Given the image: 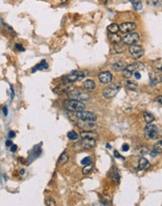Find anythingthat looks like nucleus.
Returning <instances> with one entry per match:
<instances>
[{"label": "nucleus", "instance_id": "f257e3e1", "mask_svg": "<svg viewBox=\"0 0 162 206\" xmlns=\"http://www.w3.org/2000/svg\"><path fill=\"white\" fill-rule=\"evenodd\" d=\"M63 105L66 110L70 111L77 112L80 111H84L86 109V105L82 102V101L74 100V99H65L63 101Z\"/></svg>", "mask_w": 162, "mask_h": 206}, {"label": "nucleus", "instance_id": "f03ea898", "mask_svg": "<svg viewBox=\"0 0 162 206\" xmlns=\"http://www.w3.org/2000/svg\"><path fill=\"white\" fill-rule=\"evenodd\" d=\"M89 72L87 70H82V71H73L67 75H63L61 78L62 82H77L78 80H81L84 77L88 76Z\"/></svg>", "mask_w": 162, "mask_h": 206}, {"label": "nucleus", "instance_id": "7ed1b4c3", "mask_svg": "<svg viewBox=\"0 0 162 206\" xmlns=\"http://www.w3.org/2000/svg\"><path fill=\"white\" fill-rule=\"evenodd\" d=\"M67 96H68L70 99L78 100V101H85V100H89L90 99V95L89 93L83 92L78 89L70 90V91L67 93Z\"/></svg>", "mask_w": 162, "mask_h": 206}, {"label": "nucleus", "instance_id": "20e7f679", "mask_svg": "<svg viewBox=\"0 0 162 206\" xmlns=\"http://www.w3.org/2000/svg\"><path fill=\"white\" fill-rule=\"evenodd\" d=\"M145 137L150 140H154L157 139L159 135V130L157 128L156 125H152V124H147V126L145 128Z\"/></svg>", "mask_w": 162, "mask_h": 206}, {"label": "nucleus", "instance_id": "39448f33", "mask_svg": "<svg viewBox=\"0 0 162 206\" xmlns=\"http://www.w3.org/2000/svg\"><path fill=\"white\" fill-rule=\"evenodd\" d=\"M120 86L119 84H113L110 86H108L104 90V97H106V99H112L116 96V94L118 93V91L120 90Z\"/></svg>", "mask_w": 162, "mask_h": 206}, {"label": "nucleus", "instance_id": "423d86ee", "mask_svg": "<svg viewBox=\"0 0 162 206\" xmlns=\"http://www.w3.org/2000/svg\"><path fill=\"white\" fill-rule=\"evenodd\" d=\"M75 115L77 116L78 119L85 120V121H90V122H95L97 120V115L93 114L92 111H80L75 112Z\"/></svg>", "mask_w": 162, "mask_h": 206}, {"label": "nucleus", "instance_id": "0eeeda50", "mask_svg": "<svg viewBox=\"0 0 162 206\" xmlns=\"http://www.w3.org/2000/svg\"><path fill=\"white\" fill-rule=\"evenodd\" d=\"M129 51H130V55L132 56L133 58H135V59H138V58L142 57V56L144 55V54H145L144 48H143L141 45H137V44L130 45Z\"/></svg>", "mask_w": 162, "mask_h": 206}, {"label": "nucleus", "instance_id": "6e6552de", "mask_svg": "<svg viewBox=\"0 0 162 206\" xmlns=\"http://www.w3.org/2000/svg\"><path fill=\"white\" fill-rule=\"evenodd\" d=\"M139 39H140L139 34L135 32H130V33L126 34L125 37H122V42L126 45H132L136 43Z\"/></svg>", "mask_w": 162, "mask_h": 206}, {"label": "nucleus", "instance_id": "1a4fd4ad", "mask_svg": "<svg viewBox=\"0 0 162 206\" xmlns=\"http://www.w3.org/2000/svg\"><path fill=\"white\" fill-rule=\"evenodd\" d=\"M77 126L79 127L80 129L84 130V131H89V130L96 128V125L94 124V122L85 121V120H82V119L77 120Z\"/></svg>", "mask_w": 162, "mask_h": 206}, {"label": "nucleus", "instance_id": "9d476101", "mask_svg": "<svg viewBox=\"0 0 162 206\" xmlns=\"http://www.w3.org/2000/svg\"><path fill=\"white\" fill-rule=\"evenodd\" d=\"M135 28H136V24L135 22H123L119 25V30L121 31L122 33H130V32H133Z\"/></svg>", "mask_w": 162, "mask_h": 206}, {"label": "nucleus", "instance_id": "9b49d317", "mask_svg": "<svg viewBox=\"0 0 162 206\" xmlns=\"http://www.w3.org/2000/svg\"><path fill=\"white\" fill-rule=\"evenodd\" d=\"M98 78L102 84H110L113 80V75L109 71H102L98 75Z\"/></svg>", "mask_w": 162, "mask_h": 206}, {"label": "nucleus", "instance_id": "f8f14e48", "mask_svg": "<svg viewBox=\"0 0 162 206\" xmlns=\"http://www.w3.org/2000/svg\"><path fill=\"white\" fill-rule=\"evenodd\" d=\"M72 87V82H62L57 87L54 89V91L58 94H63L66 93L68 90Z\"/></svg>", "mask_w": 162, "mask_h": 206}, {"label": "nucleus", "instance_id": "ddd939ff", "mask_svg": "<svg viewBox=\"0 0 162 206\" xmlns=\"http://www.w3.org/2000/svg\"><path fill=\"white\" fill-rule=\"evenodd\" d=\"M96 140H93V139H83V141L80 142V146L84 149H91L94 148L96 146Z\"/></svg>", "mask_w": 162, "mask_h": 206}, {"label": "nucleus", "instance_id": "4468645a", "mask_svg": "<svg viewBox=\"0 0 162 206\" xmlns=\"http://www.w3.org/2000/svg\"><path fill=\"white\" fill-rule=\"evenodd\" d=\"M127 66H128V64L125 61L120 60V61H118V62L113 64V65L111 66V67H112L113 70L116 71V72H119V71H123L124 69H125L127 67Z\"/></svg>", "mask_w": 162, "mask_h": 206}, {"label": "nucleus", "instance_id": "2eb2a0df", "mask_svg": "<svg viewBox=\"0 0 162 206\" xmlns=\"http://www.w3.org/2000/svg\"><path fill=\"white\" fill-rule=\"evenodd\" d=\"M145 69V65L141 62H135L133 64H130V65H128L126 69L130 71V72H135V71L137 70H140V69Z\"/></svg>", "mask_w": 162, "mask_h": 206}, {"label": "nucleus", "instance_id": "dca6fc26", "mask_svg": "<svg viewBox=\"0 0 162 206\" xmlns=\"http://www.w3.org/2000/svg\"><path fill=\"white\" fill-rule=\"evenodd\" d=\"M80 136L82 139H93V140H96L97 141V139L99 138V135H98L97 133L95 132H92L91 130H89V131H81V133H80Z\"/></svg>", "mask_w": 162, "mask_h": 206}, {"label": "nucleus", "instance_id": "f3484780", "mask_svg": "<svg viewBox=\"0 0 162 206\" xmlns=\"http://www.w3.org/2000/svg\"><path fill=\"white\" fill-rule=\"evenodd\" d=\"M150 167V163L148 160L145 158V157H141L138 161V169L139 170H147Z\"/></svg>", "mask_w": 162, "mask_h": 206}, {"label": "nucleus", "instance_id": "a211bd4d", "mask_svg": "<svg viewBox=\"0 0 162 206\" xmlns=\"http://www.w3.org/2000/svg\"><path fill=\"white\" fill-rule=\"evenodd\" d=\"M68 160H69V154L67 153L66 151H65L63 153H62L61 156H60L57 165L58 166H63V165H65Z\"/></svg>", "mask_w": 162, "mask_h": 206}, {"label": "nucleus", "instance_id": "6ab92c4d", "mask_svg": "<svg viewBox=\"0 0 162 206\" xmlns=\"http://www.w3.org/2000/svg\"><path fill=\"white\" fill-rule=\"evenodd\" d=\"M48 64L47 63V61L45 59H43L39 64H37L36 66L34 67V69H32V72H36V70H43L44 69H48Z\"/></svg>", "mask_w": 162, "mask_h": 206}, {"label": "nucleus", "instance_id": "aec40b11", "mask_svg": "<svg viewBox=\"0 0 162 206\" xmlns=\"http://www.w3.org/2000/svg\"><path fill=\"white\" fill-rule=\"evenodd\" d=\"M83 87L86 90H88V91H92V90L95 89L96 84L92 80H87L83 82Z\"/></svg>", "mask_w": 162, "mask_h": 206}, {"label": "nucleus", "instance_id": "412c9836", "mask_svg": "<svg viewBox=\"0 0 162 206\" xmlns=\"http://www.w3.org/2000/svg\"><path fill=\"white\" fill-rule=\"evenodd\" d=\"M114 44V50L116 51V54H122V52L126 50V44H124L122 41L121 42H118V43H113Z\"/></svg>", "mask_w": 162, "mask_h": 206}, {"label": "nucleus", "instance_id": "4be33fe9", "mask_svg": "<svg viewBox=\"0 0 162 206\" xmlns=\"http://www.w3.org/2000/svg\"><path fill=\"white\" fill-rule=\"evenodd\" d=\"M143 116H144L145 121L147 124H151L154 120H155V116H154L152 114H150V112H147V111H145Z\"/></svg>", "mask_w": 162, "mask_h": 206}, {"label": "nucleus", "instance_id": "5701e85b", "mask_svg": "<svg viewBox=\"0 0 162 206\" xmlns=\"http://www.w3.org/2000/svg\"><path fill=\"white\" fill-rule=\"evenodd\" d=\"M107 30L111 34H116L119 30V26H118V24H111L110 25H108Z\"/></svg>", "mask_w": 162, "mask_h": 206}, {"label": "nucleus", "instance_id": "b1692460", "mask_svg": "<svg viewBox=\"0 0 162 206\" xmlns=\"http://www.w3.org/2000/svg\"><path fill=\"white\" fill-rule=\"evenodd\" d=\"M110 177L114 180V181H118L119 180V174H118V171L116 170V168H113V170L110 171Z\"/></svg>", "mask_w": 162, "mask_h": 206}, {"label": "nucleus", "instance_id": "393cba45", "mask_svg": "<svg viewBox=\"0 0 162 206\" xmlns=\"http://www.w3.org/2000/svg\"><path fill=\"white\" fill-rule=\"evenodd\" d=\"M131 4L134 7V10H142L143 9V5H142V1L141 0H130Z\"/></svg>", "mask_w": 162, "mask_h": 206}, {"label": "nucleus", "instance_id": "a878e982", "mask_svg": "<svg viewBox=\"0 0 162 206\" xmlns=\"http://www.w3.org/2000/svg\"><path fill=\"white\" fill-rule=\"evenodd\" d=\"M93 168H94L93 163H89V164H88V165H85V167L83 168V170H82V173L85 174V175H86V174H89V172L93 170Z\"/></svg>", "mask_w": 162, "mask_h": 206}, {"label": "nucleus", "instance_id": "bb28decb", "mask_svg": "<svg viewBox=\"0 0 162 206\" xmlns=\"http://www.w3.org/2000/svg\"><path fill=\"white\" fill-rule=\"evenodd\" d=\"M150 80H151V84H157L162 81V77L159 75H151Z\"/></svg>", "mask_w": 162, "mask_h": 206}, {"label": "nucleus", "instance_id": "cd10ccee", "mask_svg": "<svg viewBox=\"0 0 162 206\" xmlns=\"http://www.w3.org/2000/svg\"><path fill=\"white\" fill-rule=\"evenodd\" d=\"M78 136H79V135H78L76 131H74V130L69 131V132L67 133V137H68V139L71 141H77L78 139Z\"/></svg>", "mask_w": 162, "mask_h": 206}, {"label": "nucleus", "instance_id": "c85d7f7f", "mask_svg": "<svg viewBox=\"0 0 162 206\" xmlns=\"http://www.w3.org/2000/svg\"><path fill=\"white\" fill-rule=\"evenodd\" d=\"M154 151L157 152V154H162V141H157V143L154 145Z\"/></svg>", "mask_w": 162, "mask_h": 206}, {"label": "nucleus", "instance_id": "c756f323", "mask_svg": "<svg viewBox=\"0 0 162 206\" xmlns=\"http://www.w3.org/2000/svg\"><path fill=\"white\" fill-rule=\"evenodd\" d=\"M147 4L152 7H159L162 4V0H147Z\"/></svg>", "mask_w": 162, "mask_h": 206}, {"label": "nucleus", "instance_id": "7c9ffc66", "mask_svg": "<svg viewBox=\"0 0 162 206\" xmlns=\"http://www.w3.org/2000/svg\"><path fill=\"white\" fill-rule=\"evenodd\" d=\"M45 204H46L47 206H56V205H57L56 201L52 198L46 199V201H45Z\"/></svg>", "mask_w": 162, "mask_h": 206}, {"label": "nucleus", "instance_id": "2f4dec72", "mask_svg": "<svg viewBox=\"0 0 162 206\" xmlns=\"http://www.w3.org/2000/svg\"><path fill=\"white\" fill-rule=\"evenodd\" d=\"M113 37L111 39V40H112V42L113 43H118V42H121L122 41V37H120V36H118V35H116V34H113Z\"/></svg>", "mask_w": 162, "mask_h": 206}, {"label": "nucleus", "instance_id": "473e14b6", "mask_svg": "<svg viewBox=\"0 0 162 206\" xmlns=\"http://www.w3.org/2000/svg\"><path fill=\"white\" fill-rule=\"evenodd\" d=\"M126 88L129 89V90H136L137 85L134 84L133 82H128L127 84H126Z\"/></svg>", "mask_w": 162, "mask_h": 206}, {"label": "nucleus", "instance_id": "72a5a7b5", "mask_svg": "<svg viewBox=\"0 0 162 206\" xmlns=\"http://www.w3.org/2000/svg\"><path fill=\"white\" fill-rule=\"evenodd\" d=\"M123 76H124V78L129 79V78H130L131 76H132V72H130V71L127 70V69H125L123 70Z\"/></svg>", "mask_w": 162, "mask_h": 206}, {"label": "nucleus", "instance_id": "f704fd0d", "mask_svg": "<svg viewBox=\"0 0 162 206\" xmlns=\"http://www.w3.org/2000/svg\"><path fill=\"white\" fill-rule=\"evenodd\" d=\"M89 163H91V160H90L89 156H87V157H85V158H83L81 160V164L82 165H88Z\"/></svg>", "mask_w": 162, "mask_h": 206}, {"label": "nucleus", "instance_id": "c9c22d12", "mask_svg": "<svg viewBox=\"0 0 162 206\" xmlns=\"http://www.w3.org/2000/svg\"><path fill=\"white\" fill-rule=\"evenodd\" d=\"M15 48H16L17 50H18V51H20V52H24V48L22 47V44L16 43V44H15Z\"/></svg>", "mask_w": 162, "mask_h": 206}, {"label": "nucleus", "instance_id": "e433bc0d", "mask_svg": "<svg viewBox=\"0 0 162 206\" xmlns=\"http://www.w3.org/2000/svg\"><path fill=\"white\" fill-rule=\"evenodd\" d=\"M121 149H122V151H124V152L129 151V149H130V145L128 144V143H124V144L122 145Z\"/></svg>", "mask_w": 162, "mask_h": 206}, {"label": "nucleus", "instance_id": "4c0bfd02", "mask_svg": "<svg viewBox=\"0 0 162 206\" xmlns=\"http://www.w3.org/2000/svg\"><path fill=\"white\" fill-rule=\"evenodd\" d=\"M17 149H18V146L16 144H12L10 146V151L12 152V153H15L17 151Z\"/></svg>", "mask_w": 162, "mask_h": 206}, {"label": "nucleus", "instance_id": "58836bf2", "mask_svg": "<svg viewBox=\"0 0 162 206\" xmlns=\"http://www.w3.org/2000/svg\"><path fill=\"white\" fill-rule=\"evenodd\" d=\"M114 155H115V156L116 157V158H122V159H124V157L122 156H120V154L118 151H116V150L114 152Z\"/></svg>", "mask_w": 162, "mask_h": 206}, {"label": "nucleus", "instance_id": "ea45409f", "mask_svg": "<svg viewBox=\"0 0 162 206\" xmlns=\"http://www.w3.org/2000/svg\"><path fill=\"white\" fill-rule=\"evenodd\" d=\"M133 75H134V77L137 79V80H139V79H141V74L138 72V71H135V72H133Z\"/></svg>", "mask_w": 162, "mask_h": 206}, {"label": "nucleus", "instance_id": "a19ab883", "mask_svg": "<svg viewBox=\"0 0 162 206\" xmlns=\"http://www.w3.org/2000/svg\"><path fill=\"white\" fill-rule=\"evenodd\" d=\"M15 135H16V133H15L13 130H10L9 132V138H14Z\"/></svg>", "mask_w": 162, "mask_h": 206}, {"label": "nucleus", "instance_id": "79ce46f5", "mask_svg": "<svg viewBox=\"0 0 162 206\" xmlns=\"http://www.w3.org/2000/svg\"><path fill=\"white\" fill-rule=\"evenodd\" d=\"M13 143H12V141H11L10 140H7V141H6V146L7 147H10L11 145H12Z\"/></svg>", "mask_w": 162, "mask_h": 206}, {"label": "nucleus", "instance_id": "37998d69", "mask_svg": "<svg viewBox=\"0 0 162 206\" xmlns=\"http://www.w3.org/2000/svg\"><path fill=\"white\" fill-rule=\"evenodd\" d=\"M3 112H4V115H7V106L3 107Z\"/></svg>", "mask_w": 162, "mask_h": 206}, {"label": "nucleus", "instance_id": "c03bdc74", "mask_svg": "<svg viewBox=\"0 0 162 206\" xmlns=\"http://www.w3.org/2000/svg\"><path fill=\"white\" fill-rule=\"evenodd\" d=\"M10 88H11V99H14V96H15V94H14V90H13V87H12V85H10Z\"/></svg>", "mask_w": 162, "mask_h": 206}, {"label": "nucleus", "instance_id": "a18cd8bd", "mask_svg": "<svg viewBox=\"0 0 162 206\" xmlns=\"http://www.w3.org/2000/svg\"><path fill=\"white\" fill-rule=\"evenodd\" d=\"M157 102H159L160 104H162V96H159L157 97Z\"/></svg>", "mask_w": 162, "mask_h": 206}, {"label": "nucleus", "instance_id": "49530a36", "mask_svg": "<svg viewBox=\"0 0 162 206\" xmlns=\"http://www.w3.org/2000/svg\"><path fill=\"white\" fill-rule=\"evenodd\" d=\"M20 173H21V174H24V170H21V171H20Z\"/></svg>", "mask_w": 162, "mask_h": 206}, {"label": "nucleus", "instance_id": "de8ad7c7", "mask_svg": "<svg viewBox=\"0 0 162 206\" xmlns=\"http://www.w3.org/2000/svg\"><path fill=\"white\" fill-rule=\"evenodd\" d=\"M106 147H107V148H109V149H111V148H112V147H111V146H110V145H109V144H106Z\"/></svg>", "mask_w": 162, "mask_h": 206}]
</instances>
